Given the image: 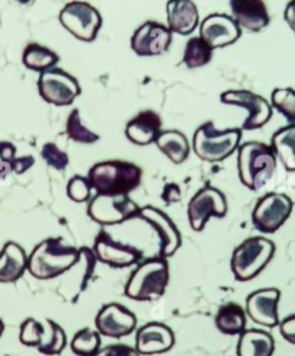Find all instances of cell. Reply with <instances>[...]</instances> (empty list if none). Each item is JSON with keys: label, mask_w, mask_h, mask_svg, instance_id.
Returning a JSON list of instances; mask_svg holds the SVG:
<instances>
[{"label": "cell", "mask_w": 295, "mask_h": 356, "mask_svg": "<svg viewBox=\"0 0 295 356\" xmlns=\"http://www.w3.org/2000/svg\"><path fill=\"white\" fill-rule=\"evenodd\" d=\"M78 261L79 249L64 243L61 238H47L39 242L28 256L26 270L36 280H53Z\"/></svg>", "instance_id": "cell-1"}, {"label": "cell", "mask_w": 295, "mask_h": 356, "mask_svg": "<svg viewBox=\"0 0 295 356\" xmlns=\"http://www.w3.org/2000/svg\"><path fill=\"white\" fill-rule=\"evenodd\" d=\"M89 185L99 195H128L142 179V168L122 160L96 163L86 175Z\"/></svg>", "instance_id": "cell-2"}, {"label": "cell", "mask_w": 295, "mask_h": 356, "mask_svg": "<svg viewBox=\"0 0 295 356\" xmlns=\"http://www.w3.org/2000/svg\"><path fill=\"white\" fill-rule=\"evenodd\" d=\"M238 177L250 191H259L274 175L277 157L269 145L263 142H245L238 146Z\"/></svg>", "instance_id": "cell-3"}, {"label": "cell", "mask_w": 295, "mask_h": 356, "mask_svg": "<svg viewBox=\"0 0 295 356\" xmlns=\"http://www.w3.org/2000/svg\"><path fill=\"white\" fill-rule=\"evenodd\" d=\"M170 278L167 259L156 256L139 261L131 273L124 293L127 298L138 302L156 300L166 292Z\"/></svg>", "instance_id": "cell-4"}, {"label": "cell", "mask_w": 295, "mask_h": 356, "mask_svg": "<svg viewBox=\"0 0 295 356\" xmlns=\"http://www.w3.org/2000/svg\"><path fill=\"white\" fill-rule=\"evenodd\" d=\"M276 245L264 236H250L242 241L232 252L230 267L237 281H250L270 263Z\"/></svg>", "instance_id": "cell-5"}, {"label": "cell", "mask_w": 295, "mask_h": 356, "mask_svg": "<svg viewBox=\"0 0 295 356\" xmlns=\"http://www.w3.org/2000/svg\"><path fill=\"white\" fill-rule=\"evenodd\" d=\"M242 131L241 128L217 129L213 121L202 124L193 134L192 147L195 154L209 163L225 160L239 146Z\"/></svg>", "instance_id": "cell-6"}, {"label": "cell", "mask_w": 295, "mask_h": 356, "mask_svg": "<svg viewBox=\"0 0 295 356\" xmlns=\"http://www.w3.org/2000/svg\"><path fill=\"white\" fill-rule=\"evenodd\" d=\"M139 206L128 195L96 193L88 204V216L100 225H115L136 218Z\"/></svg>", "instance_id": "cell-7"}, {"label": "cell", "mask_w": 295, "mask_h": 356, "mask_svg": "<svg viewBox=\"0 0 295 356\" xmlns=\"http://www.w3.org/2000/svg\"><path fill=\"white\" fill-rule=\"evenodd\" d=\"M60 24L75 39L92 42L102 26L100 13L86 1H71L65 4L58 14Z\"/></svg>", "instance_id": "cell-8"}, {"label": "cell", "mask_w": 295, "mask_h": 356, "mask_svg": "<svg viewBox=\"0 0 295 356\" xmlns=\"http://www.w3.org/2000/svg\"><path fill=\"white\" fill-rule=\"evenodd\" d=\"M40 97L53 106H70L79 96L81 86L78 79L60 68H50L40 72L38 79Z\"/></svg>", "instance_id": "cell-9"}, {"label": "cell", "mask_w": 295, "mask_h": 356, "mask_svg": "<svg viewBox=\"0 0 295 356\" xmlns=\"http://www.w3.org/2000/svg\"><path fill=\"white\" fill-rule=\"evenodd\" d=\"M291 211L292 200L287 195L270 192L256 202L252 224L262 234H273L289 218Z\"/></svg>", "instance_id": "cell-10"}, {"label": "cell", "mask_w": 295, "mask_h": 356, "mask_svg": "<svg viewBox=\"0 0 295 356\" xmlns=\"http://www.w3.org/2000/svg\"><path fill=\"white\" fill-rule=\"evenodd\" d=\"M186 213L191 228L199 232L205 228L210 217L223 218L227 214L225 196L218 189L206 185L192 196Z\"/></svg>", "instance_id": "cell-11"}, {"label": "cell", "mask_w": 295, "mask_h": 356, "mask_svg": "<svg viewBox=\"0 0 295 356\" xmlns=\"http://www.w3.org/2000/svg\"><path fill=\"white\" fill-rule=\"evenodd\" d=\"M220 102L248 110V117L242 122L241 131H253L262 128L270 120L273 113L271 106L264 97L249 90H225L220 95Z\"/></svg>", "instance_id": "cell-12"}, {"label": "cell", "mask_w": 295, "mask_h": 356, "mask_svg": "<svg viewBox=\"0 0 295 356\" xmlns=\"http://www.w3.org/2000/svg\"><path fill=\"white\" fill-rule=\"evenodd\" d=\"M92 250L96 260L111 268H125L138 264L143 256V253L135 246L114 241L104 229H102L95 238Z\"/></svg>", "instance_id": "cell-13"}, {"label": "cell", "mask_w": 295, "mask_h": 356, "mask_svg": "<svg viewBox=\"0 0 295 356\" xmlns=\"http://www.w3.org/2000/svg\"><path fill=\"white\" fill-rule=\"evenodd\" d=\"M95 327L99 335L121 338L129 335L136 328L135 314L120 303L104 305L95 317Z\"/></svg>", "instance_id": "cell-14"}, {"label": "cell", "mask_w": 295, "mask_h": 356, "mask_svg": "<svg viewBox=\"0 0 295 356\" xmlns=\"http://www.w3.org/2000/svg\"><path fill=\"white\" fill-rule=\"evenodd\" d=\"M138 218L145 220L159 236V256H173L181 245V235L173 220L160 209L153 206H145L139 209Z\"/></svg>", "instance_id": "cell-15"}, {"label": "cell", "mask_w": 295, "mask_h": 356, "mask_svg": "<svg viewBox=\"0 0 295 356\" xmlns=\"http://www.w3.org/2000/svg\"><path fill=\"white\" fill-rule=\"evenodd\" d=\"M280 289L260 288L248 295L245 300V314L256 324L273 328L278 324Z\"/></svg>", "instance_id": "cell-16"}, {"label": "cell", "mask_w": 295, "mask_h": 356, "mask_svg": "<svg viewBox=\"0 0 295 356\" xmlns=\"http://www.w3.org/2000/svg\"><path fill=\"white\" fill-rule=\"evenodd\" d=\"M171 35L163 24L146 21L131 36V49L143 57L163 54L171 44Z\"/></svg>", "instance_id": "cell-17"}, {"label": "cell", "mask_w": 295, "mask_h": 356, "mask_svg": "<svg viewBox=\"0 0 295 356\" xmlns=\"http://www.w3.org/2000/svg\"><path fill=\"white\" fill-rule=\"evenodd\" d=\"M241 36V28L227 14H210L199 26V38L213 50L234 43Z\"/></svg>", "instance_id": "cell-18"}, {"label": "cell", "mask_w": 295, "mask_h": 356, "mask_svg": "<svg viewBox=\"0 0 295 356\" xmlns=\"http://www.w3.org/2000/svg\"><path fill=\"white\" fill-rule=\"evenodd\" d=\"M175 342L173 330L159 321H150L136 331L135 350L141 356L159 355L170 350Z\"/></svg>", "instance_id": "cell-19"}, {"label": "cell", "mask_w": 295, "mask_h": 356, "mask_svg": "<svg viewBox=\"0 0 295 356\" xmlns=\"http://www.w3.org/2000/svg\"><path fill=\"white\" fill-rule=\"evenodd\" d=\"M232 19L239 28L259 32L270 22V17L263 0H230Z\"/></svg>", "instance_id": "cell-20"}, {"label": "cell", "mask_w": 295, "mask_h": 356, "mask_svg": "<svg viewBox=\"0 0 295 356\" xmlns=\"http://www.w3.org/2000/svg\"><path fill=\"white\" fill-rule=\"evenodd\" d=\"M167 28L171 33L189 35L199 24V11L192 0H168Z\"/></svg>", "instance_id": "cell-21"}, {"label": "cell", "mask_w": 295, "mask_h": 356, "mask_svg": "<svg viewBox=\"0 0 295 356\" xmlns=\"http://www.w3.org/2000/svg\"><path fill=\"white\" fill-rule=\"evenodd\" d=\"M161 132V120L153 110H143L127 122L125 136L135 145L146 146L156 140Z\"/></svg>", "instance_id": "cell-22"}, {"label": "cell", "mask_w": 295, "mask_h": 356, "mask_svg": "<svg viewBox=\"0 0 295 356\" xmlns=\"http://www.w3.org/2000/svg\"><path fill=\"white\" fill-rule=\"evenodd\" d=\"M28 266V254L17 242H6L0 252V282L18 281Z\"/></svg>", "instance_id": "cell-23"}, {"label": "cell", "mask_w": 295, "mask_h": 356, "mask_svg": "<svg viewBox=\"0 0 295 356\" xmlns=\"http://www.w3.org/2000/svg\"><path fill=\"white\" fill-rule=\"evenodd\" d=\"M274 349V338L263 330L250 328L239 334L237 345L238 356H273Z\"/></svg>", "instance_id": "cell-24"}, {"label": "cell", "mask_w": 295, "mask_h": 356, "mask_svg": "<svg viewBox=\"0 0 295 356\" xmlns=\"http://www.w3.org/2000/svg\"><path fill=\"white\" fill-rule=\"evenodd\" d=\"M270 149L289 172L295 171V125L281 127L271 136Z\"/></svg>", "instance_id": "cell-25"}, {"label": "cell", "mask_w": 295, "mask_h": 356, "mask_svg": "<svg viewBox=\"0 0 295 356\" xmlns=\"http://www.w3.org/2000/svg\"><path fill=\"white\" fill-rule=\"evenodd\" d=\"M214 324L216 328L224 335H239L244 330H246L245 310L235 302L224 303L216 313Z\"/></svg>", "instance_id": "cell-26"}, {"label": "cell", "mask_w": 295, "mask_h": 356, "mask_svg": "<svg viewBox=\"0 0 295 356\" xmlns=\"http://www.w3.org/2000/svg\"><path fill=\"white\" fill-rule=\"evenodd\" d=\"M159 150L166 154L174 164H181L189 156V143L186 136L177 131H161L154 140Z\"/></svg>", "instance_id": "cell-27"}, {"label": "cell", "mask_w": 295, "mask_h": 356, "mask_svg": "<svg viewBox=\"0 0 295 356\" xmlns=\"http://www.w3.org/2000/svg\"><path fill=\"white\" fill-rule=\"evenodd\" d=\"M22 63L32 71L43 72L53 68L58 63V56L53 50L39 43H29L24 49Z\"/></svg>", "instance_id": "cell-28"}, {"label": "cell", "mask_w": 295, "mask_h": 356, "mask_svg": "<svg viewBox=\"0 0 295 356\" xmlns=\"http://www.w3.org/2000/svg\"><path fill=\"white\" fill-rule=\"evenodd\" d=\"M43 325H45V332L40 343L36 346L38 350L46 356L60 355L67 343V337L64 330L50 318H47Z\"/></svg>", "instance_id": "cell-29"}, {"label": "cell", "mask_w": 295, "mask_h": 356, "mask_svg": "<svg viewBox=\"0 0 295 356\" xmlns=\"http://www.w3.org/2000/svg\"><path fill=\"white\" fill-rule=\"evenodd\" d=\"M213 56V49L200 38L188 39L182 56V63L188 68H199L206 65Z\"/></svg>", "instance_id": "cell-30"}, {"label": "cell", "mask_w": 295, "mask_h": 356, "mask_svg": "<svg viewBox=\"0 0 295 356\" xmlns=\"http://www.w3.org/2000/svg\"><path fill=\"white\" fill-rule=\"evenodd\" d=\"M70 346L77 356H93L100 349V335L90 328H82L74 335Z\"/></svg>", "instance_id": "cell-31"}, {"label": "cell", "mask_w": 295, "mask_h": 356, "mask_svg": "<svg viewBox=\"0 0 295 356\" xmlns=\"http://www.w3.org/2000/svg\"><path fill=\"white\" fill-rule=\"evenodd\" d=\"M65 134L71 140L78 143H95L100 138L97 134H95L82 124L78 108H74L70 113L65 122Z\"/></svg>", "instance_id": "cell-32"}, {"label": "cell", "mask_w": 295, "mask_h": 356, "mask_svg": "<svg viewBox=\"0 0 295 356\" xmlns=\"http://www.w3.org/2000/svg\"><path fill=\"white\" fill-rule=\"evenodd\" d=\"M271 106L276 107L289 124H295V92L291 88H277L271 92Z\"/></svg>", "instance_id": "cell-33"}, {"label": "cell", "mask_w": 295, "mask_h": 356, "mask_svg": "<svg viewBox=\"0 0 295 356\" xmlns=\"http://www.w3.org/2000/svg\"><path fill=\"white\" fill-rule=\"evenodd\" d=\"M43 332H45V325L40 321L29 317L21 324L18 338H19V342L25 346H38L42 341Z\"/></svg>", "instance_id": "cell-34"}, {"label": "cell", "mask_w": 295, "mask_h": 356, "mask_svg": "<svg viewBox=\"0 0 295 356\" xmlns=\"http://www.w3.org/2000/svg\"><path fill=\"white\" fill-rule=\"evenodd\" d=\"M40 156L42 159L46 161V164L57 171H63L67 168L70 159L68 154L65 152H63L56 143L53 142H47L42 146L40 150Z\"/></svg>", "instance_id": "cell-35"}, {"label": "cell", "mask_w": 295, "mask_h": 356, "mask_svg": "<svg viewBox=\"0 0 295 356\" xmlns=\"http://www.w3.org/2000/svg\"><path fill=\"white\" fill-rule=\"evenodd\" d=\"M90 185L86 177L75 175L67 184V196L77 203H83L90 197Z\"/></svg>", "instance_id": "cell-36"}, {"label": "cell", "mask_w": 295, "mask_h": 356, "mask_svg": "<svg viewBox=\"0 0 295 356\" xmlns=\"http://www.w3.org/2000/svg\"><path fill=\"white\" fill-rule=\"evenodd\" d=\"M93 356H141L135 348L125 343H114L99 349Z\"/></svg>", "instance_id": "cell-37"}, {"label": "cell", "mask_w": 295, "mask_h": 356, "mask_svg": "<svg viewBox=\"0 0 295 356\" xmlns=\"http://www.w3.org/2000/svg\"><path fill=\"white\" fill-rule=\"evenodd\" d=\"M277 325L280 327V332H281L282 338L287 342L294 343L295 342V316L289 314L288 317H285L281 321H278Z\"/></svg>", "instance_id": "cell-38"}, {"label": "cell", "mask_w": 295, "mask_h": 356, "mask_svg": "<svg viewBox=\"0 0 295 356\" xmlns=\"http://www.w3.org/2000/svg\"><path fill=\"white\" fill-rule=\"evenodd\" d=\"M35 164V159L32 156H21V157H15L8 165L10 170L15 174H24L25 171H28L32 165Z\"/></svg>", "instance_id": "cell-39"}, {"label": "cell", "mask_w": 295, "mask_h": 356, "mask_svg": "<svg viewBox=\"0 0 295 356\" xmlns=\"http://www.w3.org/2000/svg\"><path fill=\"white\" fill-rule=\"evenodd\" d=\"M161 199L170 204V203H174V202H180L181 200V189L177 184L174 182H168L164 185L163 188V192H161Z\"/></svg>", "instance_id": "cell-40"}, {"label": "cell", "mask_w": 295, "mask_h": 356, "mask_svg": "<svg viewBox=\"0 0 295 356\" xmlns=\"http://www.w3.org/2000/svg\"><path fill=\"white\" fill-rule=\"evenodd\" d=\"M15 154H17V149L11 142H7V140L0 142V160H1V163L10 164L15 159Z\"/></svg>", "instance_id": "cell-41"}, {"label": "cell", "mask_w": 295, "mask_h": 356, "mask_svg": "<svg viewBox=\"0 0 295 356\" xmlns=\"http://www.w3.org/2000/svg\"><path fill=\"white\" fill-rule=\"evenodd\" d=\"M294 15H295V0H291L284 13V18L289 24L291 29H294Z\"/></svg>", "instance_id": "cell-42"}, {"label": "cell", "mask_w": 295, "mask_h": 356, "mask_svg": "<svg viewBox=\"0 0 295 356\" xmlns=\"http://www.w3.org/2000/svg\"><path fill=\"white\" fill-rule=\"evenodd\" d=\"M8 172H11L10 165H8V164H6V163H1V161H0V178H4Z\"/></svg>", "instance_id": "cell-43"}, {"label": "cell", "mask_w": 295, "mask_h": 356, "mask_svg": "<svg viewBox=\"0 0 295 356\" xmlns=\"http://www.w3.org/2000/svg\"><path fill=\"white\" fill-rule=\"evenodd\" d=\"M3 331H4V323H3V320L0 318V337L3 335Z\"/></svg>", "instance_id": "cell-44"}, {"label": "cell", "mask_w": 295, "mask_h": 356, "mask_svg": "<svg viewBox=\"0 0 295 356\" xmlns=\"http://www.w3.org/2000/svg\"><path fill=\"white\" fill-rule=\"evenodd\" d=\"M17 1H19V3H22V4H25V3H29L31 0H17Z\"/></svg>", "instance_id": "cell-45"}, {"label": "cell", "mask_w": 295, "mask_h": 356, "mask_svg": "<svg viewBox=\"0 0 295 356\" xmlns=\"http://www.w3.org/2000/svg\"><path fill=\"white\" fill-rule=\"evenodd\" d=\"M6 356H7V355H6Z\"/></svg>", "instance_id": "cell-46"}]
</instances>
